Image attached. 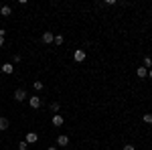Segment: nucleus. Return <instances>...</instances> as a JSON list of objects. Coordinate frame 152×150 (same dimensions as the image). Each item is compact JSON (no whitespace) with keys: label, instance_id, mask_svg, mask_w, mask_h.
Returning <instances> with one entry per match:
<instances>
[{"label":"nucleus","instance_id":"1","mask_svg":"<svg viewBox=\"0 0 152 150\" xmlns=\"http://www.w3.org/2000/svg\"><path fill=\"white\" fill-rule=\"evenodd\" d=\"M87 57V53H85V49H75V53H73V59L77 61V63H83Z\"/></svg>","mask_w":152,"mask_h":150},{"label":"nucleus","instance_id":"2","mask_svg":"<svg viewBox=\"0 0 152 150\" xmlns=\"http://www.w3.org/2000/svg\"><path fill=\"white\" fill-rule=\"evenodd\" d=\"M41 104H43V102H41V97H39V95H31V97H28V105H31L33 110H39Z\"/></svg>","mask_w":152,"mask_h":150},{"label":"nucleus","instance_id":"3","mask_svg":"<svg viewBox=\"0 0 152 150\" xmlns=\"http://www.w3.org/2000/svg\"><path fill=\"white\" fill-rule=\"evenodd\" d=\"M14 100H16V102H24V100H28V95H26V91H24L23 87H18V89L14 91Z\"/></svg>","mask_w":152,"mask_h":150},{"label":"nucleus","instance_id":"4","mask_svg":"<svg viewBox=\"0 0 152 150\" xmlns=\"http://www.w3.org/2000/svg\"><path fill=\"white\" fill-rule=\"evenodd\" d=\"M24 142H26L28 146H31V144H35V142H39V134H37V132H28V134H26V138H24Z\"/></svg>","mask_w":152,"mask_h":150},{"label":"nucleus","instance_id":"5","mask_svg":"<svg viewBox=\"0 0 152 150\" xmlns=\"http://www.w3.org/2000/svg\"><path fill=\"white\" fill-rule=\"evenodd\" d=\"M41 41H43V43H45V45H51V43H53V41H55V35H53V33H43V37H41Z\"/></svg>","mask_w":152,"mask_h":150},{"label":"nucleus","instance_id":"6","mask_svg":"<svg viewBox=\"0 0 152 150\" xmlns=\"http://www.w3.org/2000/svg\"><path fill=\"white\" fill-rule=\"evenodd\" d=\"M63 124H65V118H63V116H61V114H55V116H53V126H63Z\"/></svg>","mask_w":152,"mask_h":150},{"label":"nucleus","instance_id":"7","mask_svg":"<svg viewBox=\"0 0 152 150\" xmlns=\"http://www.w3.org/2000/svg\"><path fill=\"white\" fill-rule=\"evenodd\" d=\"M2 73H6V75H10V73H14V63H4L2 67Z\"/></svg>","mask_w":152,"mask_h":150},{"label":"nucleus","instance_id":"8","mask_svg":"<svg viewBox=\"0 0 152 150\" xmlns=\"http://www.w3.org/2000/svg\"><path fill=\"white\" fill-rule=\"evenodd\" d=\"M67 144H69V136H67V134L57 136V146H67Z\"/></svg>","mask_w":152,"mask_h":150},{"label":"nucleus","instance_id":"9","mask_svg":"<svg viewBox=\"0 0 152 150\" xmlns=\"http://www.w3.org/2000/svg\"><path fill=\"white\" fill-rule=\"evenodd\" d=\"M0 14H2V16H10V14H12V8L8 6V4H4V6H0Z\"/></svg>","mask_w":152,"mask_h":150},{"label":"nucleus","instance_id":"10","mask_svg":"<svg viewBox=\"0 0 152 150\" xmlns=\"http://www.w3.org/2000/svg\"><path fill=\"white\" fill-rule=\"evenodd\" d=\"M136 75L140 77V79H144V77H148V69L142 65V67H138V71H136Z\"/></svg>","mask_w":152,"mask_h":150},{"label":"nucleus","instance_id":"11","mask_svg":"<svg viewBox=\"0 0 152 150\" xmlns=\"http://www.w3.org/2000/svg\"><path fill=\"white\" fill-rule=\"evenodd\" d=\"M8 126H10V122H8L6 118H0V132H2V130H8Z\"/></svg>","mask_w":152,"mask_h":150},{"label":"nucleus","instance_id":"12","mask_svg":"<svg viewBox=\"0 0 152 150\" xmlns=\"http://www.w3.org/2000/svg\"><path fill=\"white\" fill-rule=\"evenodd\" d=\"M53 43H55V45H63V43H65V37L63 35H55V41H53Z\"/></svg>","mask_w":152,"mask_h":150},{"label":"nucleus","instance_id":"13","mask_svg":"<svg viewBox=\"0 0 152 150\" xmlns=\"http://www.w3.org/2000/svg\"><path fill=\"white\" fill-rule=\"evenodd\" d=\"M49 108H51V112H53V114H57L59 110H61V105H59V102H53V104L49 105Z\"/></svg>","mask_w":152,"mask_h":150},{"label":"nucleus","instance_id":"14","mask_svg":"<svg viewBox=\"0 0 152 150\" xmlns=\"http://www.w3.org/2000/svg\"><path fill=\"white\" fill-rule=\"evenodd\" d=\"M33 87H35L37 91H43V87H45V85H43V81H33Z\"/></svg>","mask_w":152,"mask_h":150},{"label":"nucleus","instance_id":"15","mask_svg":"<svg viewBox=\"0 0 152 150\" xmlns=\"http://www.w3.org/2000/svg\"><path fill=\"white\" fill-rule=\"evenodd\" d=\"M142 120H144V124H152V114H144Z\"/></svg>","mask_w":152,"mask_h":150},{"label":"nucleus","instance_id":"16","mask_svg":"<svg viewBox=\"0 0 152 150\" xmlns=\"http://www.w3.org/2000/svg\"><path fill=\"white\" fill-rule=\"evenodd\" d=\"M144 67H146V69L152 67V57H144Z\"/></svg>","mask_w":152,"mask_h":150},{"label":"nucleus","instance_id":"17","mask_svg":"<svg viewBox=\"0 0 152 150\" xmlns=\"http://www.w3.org/2000/svg\"><path fill=\"white\" fill-rule=\"evenodd\" d=\"M26 148H28V144H26L24 140H20V142H18V150H26Z\"/></svg>","mask_w":152,"mask_h":150},{"label":"nucleus","instance_id":"18","mask_svg":"<svg viewBox=\"0 0 152 150\" xmlns=\"http://www.w3.org/2000/svg\"><path fill=\"white\" fill-rule=\"evenodd\" d=\"M12 61H14V63H20V61H23V57H20V55H14V57H12Z\"/></svg>","mask_w":152,"mask_h":150},{"label":"nucleus","instance_id":"19","mask_svg":"<svg viewBox=\"0 0 152 150\" xmlns=\"http://www.w3.org/2000/svg\"><path fill=\"white\" fill-rule=\"evenodd\" d=\"M124 150H136V146H132V144H126V146H124Z\"/></svg>","mask_w":152,"mask_h":150},{"label":"nucleus","instance_id":"20","mask_svg":"<svg viewBox=\"0 0 152 150\" xmlns=\"http://www.w3.org/2000/svg\"><path fill=\"white\" fill-rule=\"evenodd\" d=\"M0 47H4V37L0 35Z\"/></svg>","mask_w":152,"mask_h":150},{"label":"nucleus","instance_id":"21","mask_svg":"<svg viewBox=\"0 0 152 150\" xmlns=\"http://www.w3.org/2000/svg\"><path fill=\"white\" fill-rule=\"evenodd\" d=\"M47 150H59V148H57V146H49Z\"/></svg>","mask_w":152,"mask_h":150},{"label":"nucleus","instance_id":"22","mask_svg":"<svg viewBox=\"0 0 152 150\" xmlns=\"http://www.w3.org/2000/svg\"><path fill=\"white\" fill-rule=\"evenodd\" d=\"M148 77H150V79H152V69H150V71H148Z\"/></svg>","mask_w":152,"mask_h":150}]
</instances>
